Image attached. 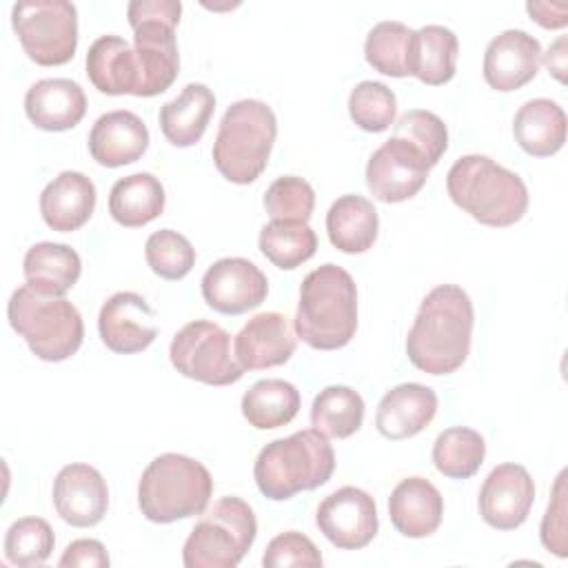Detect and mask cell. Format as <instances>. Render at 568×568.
<instances>
[{"label": "cell", "mask_w": 568, "mask_h": 568, "mask_svg": "<svg viewBox=\"0 0 568 568\" xmlns=\"http://www.w3.org/2000/svg\"><path fill=\"white\" fill-rule=\"evenodd\" d=\"M475 311L468 293L457 284L435 286L419 304L406 337L410 364L430 375L457 371L470 351Z\"/></svg>", "instance_id": "6da1fadb"}, {"label": "cell", "mask_w": 568, "mask_h": 568, "mask_svg": "<svg viewBox=\"0 0 568 568\" xmlns=\"http://www.w3.org/2000/svg\"><path fill=\"white\" fill-rule=\"evenodd\" d=\"M357 331V288L351 273L337 264H322L300 286L295 333L317 351L346 346Z\"/></svg>", "instance_id": "7a4b0ae2"}, {"label": "cell", "mask_w": 568, "mask_h": 568, "mask_svg": "<svg viewBox=\"0 0 568 568\" xmlns=\"http://www.w3.org/2000/svg\"><path fill=\"white\" fill-rule=\"evenodd\" d=\"M450 200L486 226H510L528 209L524 180L486 155H462L446 175Z\"/></svg>", "instance_id": "3957f363"}, {"label": "cell", "mask_w": 568, "mask_h": 568, "mask_svg": "<svg viewBox=\"0 0 568 568\" xmlns=\"http://www.w3.org/2000/svg\"><path fill=\"white\" fill-rule=\"evenodd\" d=\"M333 470L335 453L328 437L306 428L266 444L255 459L253 477L264 497L284 501L326 484Z\"/></svg>", "instance_id": "277c9868"}, {"label": "cell", "mask_w": 568, "mask_h": 568, "mask_svg": "<svg viewBox=\"0 0 568 568\" xmlns=\"http://www.w3.org/2000/svg\"><path fill=\"white\" fill-rule=\"evenodd\" d=\"M213 495L209 468L186 455H158L138 484V506L149 521L171 524L202 515Z\"/></svg>", "instance_id": "5b68a950"}, {"label": "cell", "mask_w": 568, "mask_h": 568, "mask_svg": "<svg viewBox=\"0 0 568 568\" xmlns=\"http://www.w3.org/2000/svg\"><path fill=\"white\" fill-rule=\"evenodd\" d=\"M277 135L273 109L262 100H237L220 120L213 164L233 184H251L268 164Z\"/></svg>", "instance_id": "8992f818"}, {"label": "cell", "mask_w": 568, "mask_h": 568, "mask_svg": "<svg viewBox=\"0 0 568 568\" xmlns=\"http://www.w3.org/2000/svg\"><path fill=\"white\" fill-rule=\"evenodd\" d=\"M7 315L11 328L44 362L69 359L84 339L82 315L67 297L40 295L27 284L9 297Z\"/></svg>", "instance_id": "52a82bcc"}, {"label": "cell", "mask_w": 568, "mask_h": 568, "mask_svg": "<svg viewBox=\"0 0 568 568\" xmlns=\"http://www.w3.org/2000/svg\"><path fill=\"white\" fill-rule=\"evenodd\" d=\"M182 4L178 0H133L126 18L133 29V53L140 71L138 98L166 91L180 71L175 27Z\"/></svg>", "instance_id": "ba28073f"}, {"label": "cell", "mask_w": 568, "mask_h": 568, "mask_svg": "<svg viewBox=\"0 0 568 568\" xmlns=\"http://www.w3.org/2000/svg\"><path fill=\"white\" fill-rule=\"evenodd\" d=\"M257 535L253 508L240 497H222L202 513L182 548L186 568H235Z\"/></svg>", "instance_id": "9c48e42d"}, {"label": "cell", "mask_w": 568, "mask_h": 568, "mask_svg": "<svg viewBox=\"0 0 568 568\" xmlns=\"http://www.w3.org/2000/svg\"><path fill=\"white\" fill-rule=\"evenodd\" d=\"M24 53L42 67L67 64L78 47V11L67 0H24L11 9Z\"/></svg>", "instance_id": "30bf717a"}, {"label": "cell", "mask_w": 568, "mask_h": 568, "mask_svg": "<svg viewBox=\"0 0 568 568\" xmlns=\"http://www.w3.org/2000/svg\"><path fill=\"white\" fill-rule=\"evenodd\" d=\"M169 357L178 373L209 386H229L244 375V368L231 357V335L206 320L184 324L173 335Z\"/></svg>", "instance_id": "8fae6325"}, {"label": "cell", "mask_w": 568, "mask_h": 568, "mask_svg": "<svg viewBox=\"0 0 568 568\" xmlns=\"http://www.w3.org/2000/svg\"><path fill=\"white\" fill-rule=\"evenodd\" d=\"M315 524L320 532L339 550H359L377 535L375 499L355 486H342L317 506Z\"/></svg>", "instance_id": "7c38bea8"}, {"label": "cell", "mask_w": 568, "mask_h": 568, "mask_svg": "<svg viewBox=\"0 0 568 568\" xmlns=\"http://www.w3.org/2000/svg\"><path fill=\"white\" fill-rule=\"evenodd\" d=\"M428 160L406 140H386L366 164V186L379 202H404L419 193L430 173Z\"/></svg>", "instance_id": "4fadbf2b"}, {"label": "cell", "mask_w": 568, "mask_h": 568, "mask_svg": "<svg viewBox=\"0 0 568 568\" xmlns=\"http://www.w3.org/2000/svg\"><path fill=\"white\" fill-rule=\"evenodd\" d=\"M268 293L266 275L244 257H222L202 275L204 302L224 315H242L257 308Z\"/></svg>", "instance_id": "5bb4252c"}, {"label": "cell", "mask_w": 568, "mask_h": 568, "mask_svg": "<svg viewBox=\"0 0 568 568\" xmlns=\"http://www.w3.org/2000/svg\"><path fill=\"white\" fill-rule=\"evenodd\" d=\"M532 501L535 484L521 464L495 466L477 497L481 519L497 530L519 528L528 519Z\"/></svg>", "instance_id": "9a60e30c"}, {"label": "cell", "mask_w": 568, "mask_h": 568, "mask_svg": "<svg viewBox=\"0 0 568 568\" xmlns=\"http://www.w3.org/2000/svg\"><path fill=\"white\" fill-rule=\"evenodd\" d=\"M98 328L104 346L122 355L140 353L158 337L153 308L133 291H120L102 304Z\"/></svg>", "instance_id": "2e32d148"}, {"label": "cell", "mask_w": 568, "mask_h": 568, "mask_svg": "<svg viewBox=\"0 0 568 568\" xmlns=\"http://www.w3.org/2000/svg\"><path fill=\"white\" fill-rule=\"evenodd\" d=\"M53 506L62 521L75 528L100 524L109 508L102 473L89 464H67L53 481Z\"/></svg>", "instance_id": "e0dca14e"}, {"label": "cell", "mask_w": 568, "mask_h": 568, "mask_svg": "<svg viewBox=\"0 0 568 568\" xmlns=\"http://www.w3.org/2000/svg\"><path fill=\"white\" fill-rule=\"evenodd\" d=\"M539 62V40L521 29H506L484 51V80L495 91H515L537 75Z\"/></svg>", "instance_id": "ac0fdd59"}, {"label": "cell", "mask_w": 568, "mask_h": 568, "mask_svg": "<svg viewBox=\"0 0 568 568\" xmlns=\"http://www.w3.org/2000/svg\"><path fill=\"white\" fill-rule=\"evenodd\" d=\"M235 359L244 371L282 366L295 353L291 320L277 311L253 315L235 335Z\"/></svg>", "instance_id": "d6986e66"}, {"label": "cell", "mask_w": 568, "mask_h": 568, "mask_svg": "<svg viewBox=\"0 0 568 568\" xmlns=\"http://www.w3.org/2000/svg\"><path fill=\"white\" fill-rule=\"evenodd\" d=\"M149 146V129L133 111H109L95 120L89 133L91 158L109 169L138 162Z\"/></svg>", "instance_id": "ffe728a7"}, {"label": "cell", "mask_w": 568, "mask_h": 568, "mask_svg": "<svg viewBox=\"0 0 568 568\" xmlns=\"http://www.w3.org/2000/svg\"><path fill=\"white\" fill-rule=\"evenodd\" d=\"M437 413V395L433 388L406 382L390 388L377 406L375 426L386 439L399 442L422 433Z\"/></svg>", "instance_id": "44dd1931"}, {"label": "cell", "mask_w": 568, "mask_h": 568, "mask_svg": "<svg viewBox=\"0 0 568 568\" xmlns=\"http://www.w3.org/2000/svg\"><path fill=\"white\" fill-rule=\"evenodd\" d=\"M24 111L42 131H67L84 118L87 95L69 78H44L27 89Z\"/></svg>", "instance_id": "7402d4cb"}, {"label": "cell", "mask_w": 568, "mask_h": 568, "mask_svg": "<svg viewBox=\"0 0 568 568\" xmlns=\"http://www.w3.org/2000/svg\"><path fill=\"white\" fill-rule=\"evenodd\" d=\"M444 515V497L424 477L402 479L388 497V517L397 532L410 539L433 535Z\"/></svg>", "instance_id": "603a6c76"}, {"label": "cell", "mask_w": 568, "mask_h": 568, "mask_svg": "<svg viewBox=\"0 0 568 568\" xmlns=\"http://www.w3.org/2000/svg\"><path fill=\"white\" fill-rule=\"evenodd\" d=\"M95 209V184L80 171H62L40 193V213L49 229L78 231Z\"/></svg>", "instance_id": "cb8c5ba5"}, {"label": "cell", "mask_w": 568, "mask_h": 568, "mask_svg": "<svg viewBox=\"0 0 568 568\" xmlns=\"http://www.w3.org/2000/svg\"><path fill=\"white\" fill-rule=\"evenodd\" d=\"M87 75L106 95H138L140 71L133 49L120 36H100L87 51Z\"/></svg>", "instance_id": "d4e9b609"}, {"label": "cell", "mask_w": 568, "mask_h": 568, "mask_svg": "<svg viewBox=\"0 0 568 568\" xmlns=\"http://www.w3.org/2000/svg\"><path fill=\"white\" fill-rule=\"evenodd\" d=\"M215 111V95L202 82H189L178 98L160 109V129L175 146H193L202 140Z\"/></svg>", "instance_id": "484cf974"}, {"label": "cell", "mask_w": 568, "mask_h": 568, "mask_svg": "<svg viewBox=\"0 0 568 568\" xmlns=\"http://www.w3.org/2000/svg\"><path fill=\"white\" fill-rule=\"evenodd\" d=\"M22 271L27 286H31L36 293L64 297V293L80 280L82 262L69 244L38 242L24 253Z\"/></svg>", "instance_id": "4316f807"}, {"label": "cell", "mask_w": 568, "mask_h": 568, "mask_svg": "<svg viewBox=\"0 0 568 568\" xmlns=\"http://www.w3.org/2000/svg\"><path fill=\"white\" fill-rule=\"evenodd\" d=\"M513 135L528 155L550 158L566 142V113L548 98L528 100L515 113Z\"/></svg>", "instance_id": "83f0119b"}, {"label": "cell", "mask_w": 568, "mask_h": 568, "mask_svg": "<svg viewBox=\"0 0 568 568\" xmlns=\"http://www.w3.org/2000/svg\"><path fill=\"white\" fill-rule=\"evenodd\" d=\"M377 211L373 202L362 195H342L326 213L328 240L342 253L368 251L377 240Z\"/></svg>", "instance_id": "f1b7e54d"}, {"label": "cell", "mask_w": 568, "mask_h": 568, "mask_svg": "<svg viewBox=\"0 0 568 568\" xmlns=\"http://www.w3.org/2000/svg\"><path fill=\"white\" fill-rule=\"evenodd\" d=\"M164 186L151 173H133L120 178L109 193L111 217L126 226L138 229L153 222L164 211Z\"/></svg>", "instance_id": "f546056e"}, {"label": "cell", "mask_w": 568, "mask_h": 568, "mask_svg": "<svg viewBox=\"0 0 568 568\" xmlns=\"http://www.w3.org/2000/svg\"><path fill=\"white\" fill-rule=\"evenodd\" d=\"M457 53L459 42L448 27L426 24L413 38L410 75L430 87L446 84L455 75Z\"/></svg>", "instance_id": "4dcf8cb0"}, {"label": "cell", "mask_w": 568, "mask_h": 568, "mask_svg": "<svg viewBox=\"0 0 568 568\" xmlns=\"http://www.w3.org/2000/svg\"><path fill=\"white\" fill-rule=\"evenodd\" d=\"M300 406V390L284 379H260L242 397V415L260 430L286 426L293 422Z\"/></svg>", "instance_id": "1f68e13d"}, {"label": "cell", "mask_w": 568, "mask_h": 568, "mask_svg": "<svg viewBox=\"0 0 568 568\" xmlns=\"http://www.w3.org/2000/svg\"><path fill=\"white\" fill-rule=\"evenodd\" d=\"M364 422V399L351 386H326L315 395L311 406V424L315 430L333 439H346L359 430Z\"/></svg>", "instance_id": "d6a6232c"}, {"label": "cell", "mask_w": 568, "mask_h": 568, "mask_svg": "<svg viewBox=\"0 0 568 568\" xmlns=\"http://www.w3.org/2000/svg\"><path fill=\"white\" fill-rule=\"evenodd\" d=\"M415 31L397 20L377 22L364 42L366 62L390 78L410 75V53H413Z\"/></svg>", "instance_id": "836d02e7"}, {"label": "cell", "mask_w": 568, "mask_h": 568, "mask_svg": "<svg viewBox=\"0 0 568 568\" xmlns=\"http://www.w3.org/2000/svg\"><path fill=\"white\" fill-rule=\"evenodd\" d=\"M257 244L271 264L291 271L315 255L317 235L306 222L271 220L262 226Z\"/></svg>", "instance_id": "e575fe53"}, {"label": "cell", "mask_w": 568, "mask_h": 568, "mask_svg": "<svg viewBox=\"0 0 568 568\" xmlns=\"http://www.w3.org/2000/svg\"><path fill=\"white\" fill-rule=\"evenodd\" d=\"M486 457L484 437L466 426H453L437 435L433 444L435 468L450 479L473 477Z\"/></svg>", "instance_id": "d590c367"}, {"label": "cell", "mask_w": 568, "mask_h": 568, "mask_svg": "<svg viewBox=\"0 0 568 568\" xmlns=\"http://www.w3.org/2000/svg\"><path fill=\"white\" fill-rule=\"evenodd\" d=\"M53 528L42 517H22L4 535V555L13 566H42L53 552Z\"/></svg>", "instance_id": "8d00e7d4"}, {"label": "cell", "mask_w": 568, "mask_h": 568, "mask_svg": "<svg viewBox=\"0 0 568 568\" xmlns=\"http://www.w3.org/2000/svg\"><path fill=\"white\" fill-rule=\"evenodd\" d=\"M395 111H397L395 93L382 82L364 80L355 84V89L348 95L351 120L364 131H371V133L386 131L395 120Z\"/></svg>", "instance_id": "74e56055"}, {"label": "cell", "mask_w": 568, "mask_h": 568, "mask_svg": "<svg viewBox=\"0 0 568 568\" xmlns=\"http://www.w3.org/2000/svg\"><path fill=\"white\" fill-rule=\"evenodd\" d=\"M144 257L155 275L164 280H182L195 264V248L182 233L160 229L149 235Z\"/></svg>", "instance_id": "f35d334b"}, {"label": "cell", "mask_w": 568, "mask_h": 568, "mask_svg": "<svg viewBox=\"0 0 568 568\" xmlns=\"http://www.w3.org/2000/svg\"><path fill=\"white\" fill-rule=\"evenodd\" d=\"M393 138L406 140L413 144L430 166L439 162L444 151L448 149V129L439 115L424 109H410L399 115L395 122Z\"/></svg>", "instance_id": "ab89813d"}, {"label": "cell", "mask_w": 568, "mask_h": 568, "mask_svg": "<svg viewBox=\"0 0 568 568\" xmlns=\"http://www.w3.org/2000/svg\"><path fill=\"white\" fill-rule=\"evenodd\" d=\"M313 206L315 191L306 180L297 175L277 178L264 193V209L271 220L308 222L313 215Z\"/></svg>", "instance_id": "60d3db41"}, {"label": "cell", "mask_w": 568, "mask_h": 568, "mask_svg": "<svg viewBox=\"0 0 568 568\" xmlns=\"http://www.w3.org/2000/svg\"><path fill=\"white\" fill-rule=\"evenodd\" d=\"M262 564L264 568H286V566L322 568L324 559L317 546L306 535L297 530H288L268 541Z\"/></svg>", "instance_id": "b9f144b4"}, {"label": "cell", "mask_w": 568, "mask_h": 568, "mask_svg": "<svg viewBox=\"0 0 568 568\" xmlns=\"http://www.w3.org/2000/svg\"><path fill=\"white\" fill-rule=\"evenodd\" d=\"M541 544L557 557L568 555L566 541V470H561L552 486V497L541 519Z\"/></svg>", "instance_id": "7bdbcfd3"}, {"label": "cell", "mask_w": 568, "mask_h": 568, "mask_svg": "<svg viewBox=\"0 0 568 568\" xmlns=\"http://www.w3.org/2000/svg\"><path fill=\"white\" fill-rule=\"evenodd\" d=\"M111 564L106 548L98 539H75L71 541L58 566L60 568H106Z\"/></svg>", "instance_id": "ee69618b"}, {"label": "cell", "mask_w": 568, "mask_h": 568, "mask_svg": "<svg viewBox=\"0 0 568 568\" xmlns=\"http://www.w3.org/2000/svg\"><path fill=\"white\" fill-rule=\"evenodd\" d=\"M526 11L532 20L546 29H561L568 24V4L566 2H528Z\"/></svg>", "instance_id": "f6af8a7d"}, {"label": "cell", "mask_w": 568, "mask_h": 568, "mask_svg": "<svg viewBox=\"0 0 568 568\" xmlns=\"http://www.w3.org/2000/svg\"><path fill=\"white\" fill-rule=\"evenodd\" d=\"M566 42H568V38H566V36H559V38L550 44V49L544 53V64H546V69H548L559 82H566V58H568Z\"/></svg>", "instance_id": "bcb514c9"}]
</instances>
